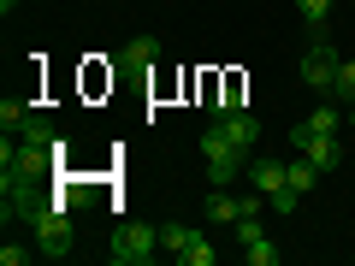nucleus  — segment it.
Here are the masks:
<instances>
[{"label": "nucleus", "mask_w": 355, "mask_h": 266, "mask_svg": "<svg viewBox=\"0 0 355 266\" xmlns=\"http://www.w3.org/2000/svg\"><path fill=\"white\" fill-rule=\"evenodd\" d=\"M160 254V231L154 225H119L113 242H107V260L113 266H148Z\"/></svg>", "instance_id": "1"}, {"label": "nucleus", "mask_w": 355, "mask_h": 266, "mask_svg": "<svg viewBox=\"0 0 355 266\" xmlns=\"http://www.w3.org/2000/svg\"><path fill=\"white\" fill-rule=\"evenodd\" d=\"M30 231H36V242H42L36 254H48V260H65V254H71V242H77L71 219H65V202H48L36 219H30Z\"/></svg>", "instance_id": "2"}, {"label": "nucleus", "mask_w": 355, "mask_h": 266, "mask_svg": "<svg viewBox=\"0 0 355 266\" xmlns=\"http://www.w3.org/2000/svg\"><path fill=\"white\" fill-rule=\"evenodd\" d=\"M202 166H207V177H214V184H231L249 160H243V148L225 136V125H214V130H202Z\"/></svg>", "instance_id": "3"}, {"label": "nucleus", "mask_w": 355, "mask_h": 266, "mask_svg": "<svg viewBox=\"0 0 355 266\" xmlns=\"http://www.w3.org/2000/svg\"><path fill=\"white\" fill-rule=\"evenodd\" d=\"M338 65H343V53L331 48L326 36H314V42H308V53H302V83L320 89V95H331V89H338Z\"/></svg>", "instance_id": "4"}, {"label": "nucleus", "mask_w": 355, "mask_h": 266, "mask_svg": "<svg viewBox=\"0 0 355 266\" xmlns=\"http://www.w3.org/2000/svg\"><path fill=\"white\" fill-rule=\"evenodd\" d=\"M291 148L308 154L320 172H331V166L343 160V142H338V136H320V130H308V118H302V125H291Z\"/></svg>", "instance_id": "5"}, {"label": "nucleus", "mask_w": 355, "mask_h": 266, "mask_svg": "<svg viewBox=\"0 0 355 266\" xmlns=\"http://www.w3.org/2000/svg\"><path fill=\"white\" fill-rule=\"evenodd\" d=\"M219 125H225V136H231V142H237V148H243V154H249V148H254V142H261V125H254V118H249V113H237V107H231V113H225V118H219Z\"/></svg>", "instance_id": "6"}, {"label": "nucleus", "mask_w": 355, "mask_h": 266, "mask_svg": "<svg viewBox=\"0 0 355 266\" xmlns=\"http://www.w3.org/2000/svg\"><path fill=\"white\" fill-rule=\"evenodd\" d=\"M284 184H291L296 195H308V190L320 184V166L308 160V154H296V160H284Z\"/></svg>", "instance_id": "7"}, {"label": "nucleus", "mask_w": 355, "mask_h": 266, "mask_svg": "<svg viewBox=\"0 0 355 266\" xmlns=\"http://www.w3.org/2000/svg\"><path fill=\"white\" fill-rule=\"evenodd\" d=\"M249 184H254L261 195L284 190V160H249Z\"/></svg>", "instance_id": "8"}, {"label": "nucleus", "mask_w": 355, "mask_h": 266, "mask_svg": "<svg viewBox=\"0 0 355 266\" xmlns=\"http://www.w3.org/2000/svg\"><path fill=\"white\" fill-rule=\"evenodd\" d=\"M119 60H125L130 71H148V65L160 60V42H154V36H130V42H125V53H119Z\"/></svg>", "instance_id": "9"}, {"label": "nucleus", "mask_w": 355, "mask_h": 266, "mask_svg": "<svg viewBox=\"0 0 355 266\" xmlns=\"http://www.w3.org/2000/svg\"><path fill=\"white\" fill-rule=\"evenodd\" d=\"M214 242H207L202 237V231H190V242H184V249H178V260H184V266H214Z\"/></svg>", "instance_id": "10"}, {"label": "nucleus", "mask_w": 355, "mask_h": 266, "mask_svg": "<svg viewBox=\"0 0 355 266\" xmlns=\"http://www.w3.org/2000/svg\"><path fill=\"white\" fill-rule=\"evenodd\" d=\"M308 130H320V136H338V130H343V107H314V113H308Z\"/></svg>", "instance_id": "11"}, {"label": "nucleus", "mask_w": 355, "mask_h": 266, "mask_svg": "<svg viewBox=\"0 0 355 266\" xmlns=\"http://www.w3.org/2000/svg\"><path fill=\"white\" fill-rule=\"evenodd\" d=\"M243 260H249V266H279L284 249H279L272 237H261V242H249V249H243Z\"/></svg>", "instance_id": "12"}, {"label": "nucleus", "mask_w": 355, "mask_h": 266, "mask_svg": "<svg viewBox=\"0 0 355 266\" xmlns=\"http://www.w3.org/2000/svg\"><path fill=\"white\" fill-rule=\"evenodd\" d=\"M24 118H30L24 101H0V130H6V136H18V130H24Z\"/></svg>", "instance_id": "13"}, {"label": "nucleus", "mask_w": 355, "mask_h": 266, "mask_svg": "<svg viewBox=\"0 0 355 266\" xmlns=\"http://www.w3.org/2000/svg\"><path fill=\"white\" fill-rule=\"evenodd\" d=\"M296 12H302V24H326V18H331V0H296Z\"/></svg>", "instance_id": "14"}, {"label": "nucleus", "mask_w": 355, "mask_h": 266, "mask_svg": "<svg viewBox=\"0 0 355 266\" xmlns=\"http://www.w3.org/2000/svg\"><path fill=\"white\" fill-rule=\"evenodd\" d=\"M331 95H338L343 107L355 101V60H343V65H338V89H331Z\"/></svg>", "instance_id": "15"}, {"label": "nucleus", "mask_w": 355, "mask_h": 266, "mask_svg": "<svg viewBox=\"0 0 355 266\" xmlns=\"http://www.w3.org/2000/svg\"><path fill=\"white\" fill-rule=\"evenodd\" d=\"M261 237H266L261 213H243V219H237V242H243V249H249V242H261Z\"/></svg>", "instance_id": "16"}, {"label": "nucleus", "mask_w": 355, "mask_h": 266, "mask_svg": "<svg viewBox=\"0 0 355 266\" xmlns=\"http://www.w3.org/2000/svg\"><path fill=\"white\" fill-rule=\"evenodd\" d=\"M184 242H190V225H160V249L166 254H178Z\"/></svg>", "instance_id": "17"}, {"label": "nucleus", "mask_w": 355, "mask_h": 266, "mask_svg": "<svg viewBox=\"0 0 355 266\" xmlns=\"http://www.w3.org/2000/svg\"><path fill=\"white\" fill-rule=\"evenodd\" d=\"M296 202H302V195H296L291 184H284V190H272V195H266V207H272V213H296Z\"/></svg>", "instance_id": "18"}, {"label": "nucleus", "mask_w": 355, "mask_h": 266, "mask_svg": "<svg viewBox=\"0 0 355 266\" xmlns=\"http://www.w3.org/2000/svg\"><path fill=\"white\" fill-rule=\"evenodd\" d=\"M30 260V249H18V242H6V249H0V266H24Z\"/></svg>", "instance_id": "19"}, {"label": "nucleus", "mask_w": 355, "mask_h": 266, "mask_svg": "<svg viewBox=\"0 0 355 266\" xmlns=\"http://www.w3.org/2000/svg\"><path fill=\"white\" fill-rule=\"evenodd\" d=\"M0 12H18V0H0Z\"/></svg>", "instance_id": "20"}, {"label": "nucleus", "mask_w": 355, "mask_h": 266, "mask_svg": "<svg viewBox=\"0 0 355 266\" xmlns=\"http://www.w3.org/2000/svg\"><path fill=\"white\" fill-rule=\"evenodd\" d=\"M349 125H355V101H349Z\"/></svg>", "instance_id": "21"}]
</instances>
